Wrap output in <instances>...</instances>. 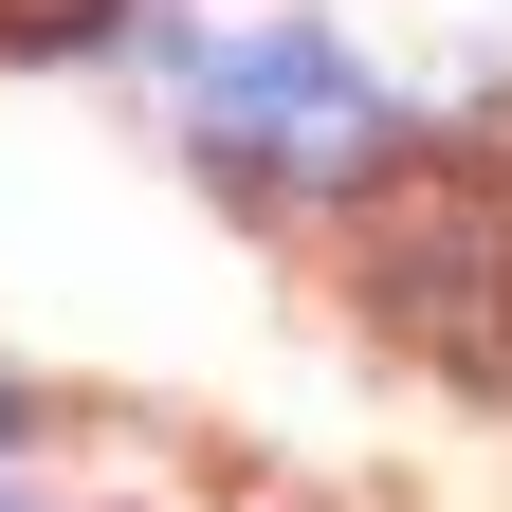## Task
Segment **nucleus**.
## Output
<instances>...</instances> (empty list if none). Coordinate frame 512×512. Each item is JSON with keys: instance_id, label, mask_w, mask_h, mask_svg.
<instances>
[{"instance_id": "obj_1", "label": "nucleus", "mask_w": 512, "mask_h": 512, "mask_svg": "<svg viewBox=\"0 0 512 512\" xmlns=\"http://www.w3.org/2000/svg\"><path fill=\"white\" fill-rule=\"evenodd\" d=\"M183 128H202L220 165H256V183H366L384 165V92L330 37H220V55H183Z\"/></svg>"}, {"instance_id": "obj_2", "label": "nucleus", "mask_w": 512, "mask_h": 512, "mask_svg": "<svg viewBox=\"0 0 512 512\" xmlns=\"http://www.w3.org/2000/svg\"><path fill=\"white\" fill-rule=\"evenodd\" d=\"M128 19V0H0V37H19V55H55V37H110Z\"/></svg>"}, {"instance_id": "obj_3", "label": "nucleus", "mask_w": 512, "mask_h": 512, "mask_svg": "<svg viewBox=\"0 0 512 512\" xmlns=\"http://www.w3.org/2000/svg\"><path fill=\"white\" fill-rule=\"evenodd\" d=\"M19 439H37V421H19V384H0V458H19Z\"/></svg>"}]
</instances>
